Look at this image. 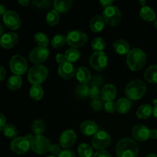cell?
<instances>
[{"instance_id": "1", "label": "cell", "mask_w": 157, "mask_h": 157, "mask_svg": "<svg viewBox=\"0 0 157 157\" xmlns=\"http://www.w3.org/2000/svg\"><path fill=\"white\" fill-rule=\"evenodd\" d=\"M116 153L118 157H136L139 153V147L133 140L124 138L118 141Z\"/></svg>"}, {"instance_id": "2", "label": "cell", "mask_w": 157, "mask_h": 157, "mask_svg": "<svg viewBox=\"0 0 157 157\" xmlns=\"http://www.w3.org/2000/svg\"><path fill=\"white\" fill-rule=\"evenodd\" d=\"M147 61V55L142 49L135 48L131 49L127 57V63L132 71H139L143 68Z\"/></svg>"}, {"instance_id": "3", "label": "cell", "mask_w": 157, "mask_h": 157, "mask_svg": "<svg viewBox=\"0 0 157 157\" xmlns=\"http://www.w3.org/2000/svg\"><path fill=\"white\" fill-rule=\"evenodd\" d=\"M147 92V85L139 79L130 81L125 87V94L130 100L136 101L144 97Z\"/></svg>"}, {"instance_id": "4", "label": "cell", "mask_w": 157, "mask_h": 157, "mask_svg": "<svg viewBox=\"0 0 157 157\" xmlns=\"http://www.w3.org/2000/svg\"><path fill=\"white\" fill-rule=\"evenodd\" d=\"M48 75V71L42 64L33 66L28 73V79L32 84H40L44 82Z\"/></svg>"}, {"instance_id": "5", "label": "cell", "mask_w": 157, "mask_h": 157, "mask_svg": "<svg viewBox=\"0 0 157 157\" xmlns=\"http://www.w3.org/2000/svg\"><path fill=\"white\" fill-rule=\"evenodd\" d=\"M31 148L38 154H44L50 151L51 141L42 135H35L30 140Z\"/></svg>"}, {"instance_id": "6", "label": "cell", "mask_w": 157, "mask_h": 157, "mask_svg": "<svg viewBox=\"0 0 157 157\" xmlns=\"http://www.w3.org/2000/svg\"><path fill=\"white\" fill-rule=\"evenodd\" d=\"M104 19L107 25L110 26H116L121 21V12L117 6H110L104 8Z\"/></svg>"}, {"instance_id": "7", "label": "cell", "mask_w": 157, "mask_h": 157, "mask_svg": "<svg viewBox=\"0 0 157 157\" xmlns=\"http://www.w3.org/2000/svg\"><path fill=\"white\" fill-rule=\"evenodd\" d=\"M11 71L15 75H22L28 69V63L25 58L20 55H15L9 61Z\"/></svg>"}, {"instance_id": "8", "label": "cell", "mask_w": 157, "mask_h": 157, "mask_svg": "<svg viewBox=\"0 0 157 157\" xmlns=\"http://www.w3.org/2000/svg\"><path fill=\"white\" fill-rule=\"evenodd\" d=\"M111 142L110 134L104 130H99L92 139V146L98 150H104Z\"/></svg>"}, {"instance_id": "9", "label": "cell", "mask_w": 157, "mask_h": 157, "mask_svg": "<svg viewBox=\"0 0 157 157\" xmlns=\"http://www.w3.org/2000/svg\"><path fill=\"white\" fill-rule=\"evenodd\" d=\"M87 41V35L81 31H71L67 35V42L71 48L82 47Z\"/></svg>"}, {"instance_id": "10", "label": "cell", "mask_w": 157, "mask_h": 157, "mask_svg": "<svg viewBox=\"0 0 157 157\" xmlns=\"http://www.w3.org/2000/svg\"><path fill=\"white\" fill-rule=\"evenodd\" d=\"M11 150L18 155L25 154L29 150L31 147L30 140L25 136L16 137L12 141L10 144Z\"/></svg>"}, {"instance_id": "11", "label": "cell", "mask_w": 157, "mask_h": 157, "mask_svg": "<svg viewBox=\"0 0 157 157\" xmlns=\"http://www.w3.org/2000/svg\"><path fill=\"white\" fill-rule=\"evenodd\" d=\"M107 55L104 52H95L91 55L89 59L90 65L97 71H102L107 65Z\"/></svg>"}, {"instance_id": "12", "label": "cell", "mask_w": 157, "mask_h": 157, "mask_svg": "<svg viewBox=\"0 0 157 157\" xmlns=\"http://www.w3.org/2000/svg\"><path fill=\"white\" fill-rule=\"evenodd\" d=\"M49 56V51L46 47H35L29 53V59L32 63L40 64L47 60Z\"/></svg>"}, {"instance_id": "13", "label": "cell", "mask_w": 157, "mask_h": 157, "mask_svg": "<svg viewBox=\"0 0 157 157\" xmlns=\"http://www.w3.org/2000/svg\"><path fill=\"white\" fill-rule=\"evenodd\" d=\"M3 21L5 25L12 30H16L21 26L20 17L15 11H6L3 15Z\"/></svg>"}, {"instance_id": "14", "label": "cell", "mask_w": 157, "mask_h": 157, "mask_svg": "<svg viewBox=\"0 0 157 157\" xmlns=\"http://www.w3.org/2000/svg\"><path fill=\"white\" fill-rule=\"evenodd\" d=\"M77 135L73 130H64L59 138V144L62 148L67 150L76 142Z\"/></svg>"}, {"instance_id": "15", "label": "cell", "mask_w": 157, "mask_h": 157, "mask_svg": "<svg viewBox=\"0 0 157 157\" xmlns=\"http://www.w3.org/2000/svg\"><path fill=\"white\" fill-rule=\"evenodd\" d=\"M150 131L148 127L143 124H136L133 127L131 133L136 140L144 142L150 138Z\"/></svg>"}, {"instance_id": "16", "label": "cell", "mask_w": 157, "mask_h": 157, "mask_svg": "<svg viewBox=\"0 0 157 157\" xmlns=\"http://www.w3.org/2000/svg\"><path fill=\"white\" fill-rule=\"evenodd\" d=\"M58 75L62 78L66 80L71 79L76 75L75 72V67L74 66L73 63H71L69 61H64L62 64H59L58 69Z\"/></svg>"}, {"instance_id": "17", "label": "cell", "mask_w": 157, "mask_h": 157, "mask_svg": "<svg viewBox=\"0 0 157 157\" xmlns=\"http://www.w3.org/2000/svg\"><path fill=\"white\" fill-rule=\"evenodd\" d=\"M18 40H19V38H18V34L11 32L4 34L0 38V43L3 48L9 49L12 48L15 44H17Z\"/></svg>"}, {"instance_id": "18", "label": "cell", "mask_w": 157, "mask_h": 157, "mask_svg": "<svg viewBox=\"0 0 157 157\" xmlns=\"http://www.w3.org/2000/svg\"><path fill=\"white\" fill-rule=\"evenodd\" d=\"M101 96L104 101H112L117 96V89L113 84H107L101 90Z\"/></svg>"}, {"instance_id": "19", "label": "cell", "mask_w": 157, "mask_h": 157, "mask_svg": "<svg viewBox=\"0 0 157 157\" xmlns=\"http://www.w3.org/2000/svg\"><path fill=\"white\" fill-rule=\"evenodd\" d=\"M81 131L85 136L95 135L98 131V127L96 123L93 121H84L81 124Z\"/></svg>"}, {"instance_id": "20", "label": "cell", "mask_w": 157, "mask_h": 157, "mask_svg": "<svg viewBox=\"0 0 157 157\" xmlns=\"http://www.w3.org/2000/svg\"><path fill=\"white\" fill-rule=\"evenodd\" d=\"M105 21L101 15H96L90 19V29L94 32H100L104 29Z\"/></svg>"}, {"instance_id": "21", "label": "cell", "mask_w": 157, "mask_h": 157, "mask_svg": "<svg viewBox=\"0 0 157 157\" xmlns=\"http://www.w3.org/2000/svg\"><path fill=\"white\" fill-rule=\"evenodd\" d=\"M76 78L81 84H87L91 79V75L87 67H80L76 71Z\"/></svg>"}, {"instance_id": "22", "label": "cell", "mask_w": 157, "mask_h": 157, "mask_svg": "<svg viewBox=\"0 0 157 157\" xmlns=\"http://www.w3.org/2000/svg\"><path fill=\"white\" fill-rule=\"evenodd\" d=\"M113 48L119 55H127L130 52V44L124 39H118L113 43Z\"/></svg>"}, {"instance_id": "23", "label": "cell", "mask_w": 157, "mask_h": 157, "mask_svg": "<svg viewBox=\"0 0 157 157\" xmlns=\"http://www.w3.org/2000/svg\"><path fill=\"white\" fill-rule=\"evenodd\" d=\"M72 5H73L72 0H55L54 2L55 10L61 13H64L68 11L71 8Z\"/></svg>"}, {"instance_id": "24", "label": "cell", "mask_w": 157, "mask_h": 157, "mask_svg": "<svg viewBox=\"0 0 157 157\" xmlns=\"http://www.w3.org/2000/svg\"><path fill=\"white\" fill-rule=\"evenodd\" d=\"M131 102L128 98H122L116 103V110L120 113H126L131 108Z\"/></svg>"}, {"instance_id": "25", "label": "cell", "mask_w": 157, "mask_h": 157, "mask_svg": "<svg viewBox=\"0 0 157 157\" xmlns=\"http://www.w3.org/2000/svg\"><path fill=\"white\" fill-rule=\"evenodd\" d=\"M140 16L144 20L147 21H153L156 19V13L154 10L150 6H145L140 10Z\"/></svg>"}, {"instance_id": "26", "label": "cell", "mask_w": 157, "mask_h": 157, "mask_svg": "<svg viewBox=\"0 0 157 157\" xmlns=\"http://www.w3.org/2000/svg\"><path fill=\"white\" fill-rule=\"evenodd\" d=\"M153 108L150 104H144L136 110V116L140 119H147L153 113Z\"/></svg>"}, {"instance_id": "27", "label": "cell", "mask_w": 157, "mask_h": 157, "mask_svg": "<svg viewBox=\"0 0 157 157\" xmlns=\"http://www.w3.org/2000/svg\"><path fill=\"white\" fill-rule=\"evenodd\" d=\"M144 78L150 83H157V64L150 66L144 73Z\"/></svg>"}, {"instance_id": "28", "label": "cell", "mask_w": 157, "mask_h": 157, "mask_svg": "<svg viewBox=\"0 0 157 157\" xmlns=\"http://www.w3.org/2000/svg\"><path fill=\"white\" fill-rule=\"evenodd\" d=\"M81 53L79 49L76 48H70L64 53L66 61H69L71 63L75 62V61H78L81 58Z\"/></svg>"}, {"instance_id": "29", "label": "cell", "mask_w": 157, "mask_h": 157, "mask_svg": "<svg viewBox=\"0 0 157 157\" xmlns=\"http://www.w3.org/2000/svg\"><path fill=\"white\" fill-rule=\"evenodd\" d=\"M22 84V79L19 75H12L9 78L7 81L8 88L12 90H18Z\"/></svg>"}, {"instance_id": "30", "label": "cell", "mask_w": 157, "mask_h": 157, "mask_svg": "<svg viewBox=\"0 0 157 157\" xmlns=\"http://www.w3.org/2000/svg\"><path fill=\"white\" fill-rule=\"evenodd\" d=\"M30 97L35 101H40L43 98L44 90L40 84H33L29 90Z\"/></svg>"}, {"instance_id": "31", "label": "cell", "mask_w": 157, "mask_h": 157, "mask_svg": "<svg viewBox=\"0 0 157 157\" xmlns=\"http://www.w3.org/2000/svg\"><path fill=\"white\" fill-rule=\"evenodd\" d=\"M78 154L80 157H92L93 156V148L87 144H81L78 148Z\"/></svg>"}, {"instance_id": "32", "label": "cell", "mask_w": 157, "mask_h": 157, "mask_svg": "<svg viewBox=\"0 0 157 157\" xmlns=\"http://www.w3.org/2000/svg\"><path fill=\"white\" fill-rule=\"evenodd\" d=\"M32 130L35 135H41L45 131V124L41 120H35L32 124Z\"/></svg>"}, {"instance_id": "33", "label": "cell", "mask_w": 157, "mask_h": 157, "mask_svg": "<svg viewBox=\"0 0 157 157\" xmlns=\"http://www.w3.org/2000/svg\"><path fill=\"white\" fill-rule=\"evenodd\" d=\"M35 41L41 47H47L49 44V39L47 35L43 32H37L34 35Z\"/></svg>"}, {"instance_id": "34", "label": "cell", "mask_w": 157, "mask_h": 157, "mask_svg": "<svg viewBox=\"0 0 157 157\" xmlns=\"http://www.w3.org/2000/svg\"><path fill=\"white\" fill-rule=\"evenodd\" d=\"M46 21L51 26L56 25L59 21V14L56 10H52L46 15Z\"/></svg>"}, {"instance_id": "35", "label": "cell", "mask_w": 157, "mask_h": 157, "mask_svg": "<svg viewBox=\"0 0 157 157\" xmlns=\"http://www.w3.org/2000/svg\"><path fill=\"white\" fill-rule=\"evenodd\" d=\"M67 42V37L64 35H56L52 40V45L55 48L63 47Z\"/></svg>"}, {"instance_id": "36", "label": "cell", "mask_w": 157, "mask_h": 157, "mask_svg": "<svg viewBox=\"0 0 157 157\" xmlns=\"http://www.w3.org/2000/svg\"><path fill=\"white\" fill-rule=\"evenodd\" d=\"M92 48L95 52H104V49L106 47V43L102 38H95L91 43Z\"/></svg>"}, {"instance_id": "37", "label": "cell", "mask_w": 157, "mask_h": 157, "mask_svg": "<svg viewBox=\"0 0 157 157\" xmlns=\"http://www.w3.org/2000/svg\"><path fill=\"white\" fill-rule=\"evenodd\" d=\"M2 131L5 136L9 138H15L18 135V130L12 124H6L2 128Z\"/></svg>"}, {"instance_id": "38", "label": "cell", "mask_w": 157, "mask_h": 157, "mask_svg": "<svg viewBox=\"0 0 157 157\" xmlns=\"http://www.w3.org/2000/svg\"><path fill=\"white\" fill-rule=\"evenodd\" d=\"M89 90H90V87L87 84H81L77 87L75 92L78 96L81 98H87L89 96Z\"/></svg>"}, {"instance_id": "39", "label": "cell", "mask_w": 157, "mask_h": 157, "mask_svg": "<svg viewBox=\"0 0 157 157\" xmlns=\"http://www.w3.org/2000/svg\"><path fill=\"white\" fill-rule=\"evenodd\" d=\"M101 95V90L98 85H91L90 86V90H89V96L92 99H97L100 98Z\"/></svg>"}, {"instance_id": "40", "label": "cell", "mask_w": 157, "mask_h": 157, "mask_svg": "<svg viewBox=\"0 0 157 157\" xmlns=\"http://www.w3.org/2000/svg\"><path fill=\"white\" fill-rule=\"evenodd\" d=\"M32 3L36 7L41 8V9H46V8L49 7L51 2L48 1V0H34Z\"/></svg>"}, {"instance_id": "41", "label": "cell", "mask_w": 157, "mask_h": 157, "mask_svg": "<svg viewBox=\"0 0 157 157\" xmlns=\"http://www.w3.org/2000/svg\"><path fill=\"white\" fill-rule=\"evenodd\" d=\"M91 107L96 111H99L102 108V102H101V98H97V99H94L91 101Z\"/></svg>"}, {"instance_id": "42", "label": "cell", "mask_w": 157, "mask_h": 157, "mask_svg": "<svg viewBox=\"0 0 157 157\" xmlns=\"http://www.w3.org/2000/svg\"><path fill=\"white\" fill-rule=\"evenodd\" d=\"M104 109L108 113H113L116 110V104L115 102L112 101H107L104 104Z\"/></svg>"}, {"instance_id": "43", "label": "cell", "mask_w": 157, "mask_h": 157, "mask_svg": "<svg viewBox=\"0 0 157 157\" xmlns=\"http://www.w3.org/2000/svg\"><path fill=\"white\" fill-rule=\"evenodd\" d=\"M50 152L52 153V155L55 156H58L60 153H61V150L60 146L57 145V144H53L52 145L50 148Z\"/></svg>"}, {"instance_id": "44", "label": "cell", "mask_w": 157, "mask_h": 157, "mask_svg": "<svg viewBox=\"0 0 157 157\" xmlns=\"http://www.w3.org/2000/svg\"><path fill=\"white\" fill-rule=\"evenodd\" d=\"M58 157H76V154L71 150H64L61 151Z\"/></svg>"}, {"instance_id": "45", "label": "cell", "mask_w": 157, "mask_h": 157, "mask_svg": "<svg viewBox=\"0 0 157 157\" xmlns=\"http://www.w3.org/2000/svg\"><path fill=\"white\" fill-rule=\"evenodd\" d=\"M93 157H111V155L106 150H99L94 153Z\"/></svg>"}, {"instance_id": "46", "label": "cell", "mask_w": 157, "mask_h": 157, "mask_svg": "<svg viewBox=\"0 0 157 157\" xmlns=\"http://www.w3.org/2000/svg\"><path fill=\"white\" fill-rule=\"evenodd\" d=\"M90 86L91 85H101V83H102V78L100 76H96L93 78L92 80L90 81Z\"/></svg>"}, {"instance_id": "47", "label": "cell", "mask_w": 157, "mask_h": 157, "mask_svg": "<svg viewBox=\"0 0 157 157\" xmlns=\"http://www.w3.org/2000/svg\"><path fill=\"white\" fill-rule=\"evenodd\" d=\"M56 58L57 62L59 63L60 64H62V63H64V61H66L65 56H64V55H63V54H61V53L57 54L56 58Z\"/></svg>"}, {"instance_id": "48", "label": "cell", "mask_w": 157, "mask_h": 157, "mask_svg": "<svg viewBox=\"0 0 157 157\" xmlns=\"http://www.w3.org/2000/svg\"><path fill=\"white\" fill-rule=\"evenodd\" d=\"M6 117L4 116L2 113L0 112V130H2L3 127L6 126Z\"/></svg>"}, {"instance_id": "49", "label": "cell", "mask_w": 157, "mask_h": 157, "mask_svg": "<svg viewBox=\"0 0 157 157\" xmlns=\"http://www.w3.org/2000/svg\"><path fill=\"white\" fill-rule=\"evenodd\" d=\"M113 0H101V4L103 6H104L105 8L111 6V5L113 4Z\"/></svg>"}, {"instance_id": "50", "label": "cell", "mask_w": 157, "mask_h": 157, "mask_svg": "<svg viewBox=\"0 0 157 157\" xmlns=\"http://www.w3.org/2000/svg\"><path fill=\"white\" fill-rule=\"evenodd\" d=\"M6 75V71L3 67L0 66V81L5 79Z\"/></svg>"}, {"instance_id": "51", "label": "cell", "mask_w": 157, "mask_h": 157, "mask_svg": "<svg viewBox=\"0 0 157 157\" xmlns=\"http://www.w3.org/2000/svg\"><path fill=\"white\" fill-rule=\"evenodd\" d=\"M150 137L152 139H157V129H152L150 131Z\"/></svg>"}, {"instance_id": "52", "label": "cell", "mask_w": 157, "mask_h": 157, "mask_svg": "<svg viewBox=\"0 0 157 157\" xmlns=\"http://www.w3.org/2000/svg\"><path fill=\"white\" fill-rule=\"evenodd\" d=\"M18 2L23 6H27L30 3L29 0H18Z\"/></svg>"}, {"instance_id": "53", "label": "cell", "mask_w": 157, "mask_h": 157, "mask_svg": "<svg viewBox=\"0 0 157 157\" xmlns=\"http://www.w3.org/2000/svg\"><path fill=\"white\" fill-rule=\"evenodd\" d=\"M6 8L3 5H0V15H4L5 12H6Z\"/></svg>"}, {"instance_id": "54", "label": "cell", "mask_w": 157, "mask_h": 157, "mask_svg": "<svg viewBox=\"0 0 157 157\" xmlns=\"http://www.w3.org/2000/svg\"><path fill=\"white\" fill-rule=\"evenodd\" d=\"M153 115H154L155 117H156L157 119V104L154 106V107H153Z\"/></svg>"}, {"instance_id": "55", "label": "cell", "mask_w": 157, "mask_h": 157, "mask_svg": "<svg viewBox=\"0 0 157 157\" xmlns=\"http://www.w3.org/2000/svg\"><path fill=\"white\" fill-rule=\"evenodd\" d=\"M3 30H4V29H3V26L0 24V37H2L3 35H2Z\"/></svg>"}, {"instance_id": "56", "label": "cell", "mask_w": 157, "mask_h": 157, "mask_svg": "<svg viewBox=\"0 0 157 157\" xmlns=\"http://www.w3.org/2000/svg\"><path fill=\"white\" fill-rule=\"evenodd\" d=\"M139 2H140V4L142 6V7H144V6H146V1H144V0H140Z\"/></svg>"}, {"instance_id": "57", "label": "cell", "mask_w": 157, "mask_h": 157, "mask_svg": "<svg viewBox=\"0 0 157 157\" xmlns=\"http://www.w3.org/2000/svg\"><path fill=\"white\" fill-rule=\"evenodd\" d=\"M147 157H157V155L154 154V153H150L149 155H147Z\"/></svg>"}, {"instance_id": "58", "label": "cell", "mask_w": 157, "mask_h": 157, "mask_svg": "<svg viewBox=\"0 0 157 157\" xmlns=\"http://www.w3.org/2000/svg\"><path fill=\"white\" fill-rule=\"evenodd\" d=\"M154 25H155V27H156V29H157V19L156 20V21H155V22H154Z\"/></svg>"}, {"instance_id": "59", "label": "cell", "mask_w": 157, "mask_h": 157, "mask_svg": "<svg viewBox=\"0 0 157 157\" xmlns=\"http://www.w3.org/2000/svg\"><path fill=\"white\" fill-rule=\"evenodd\" d=\"M47 157H56V156H53V155H52V156H47Z\"/></svg>"}, {"instance_id": "60", "label": "cell", "mask_w": 157, "mask_h": 157, "mask_svg": "<svg viewBox=\"0 0 157 157\" xmlns=\"http://www.w3.org/2000/svg\"><path fill=\"white\" fill-rule=\"evenodd\" d=\"M0 45H1V43H0Z\"/></svg>"}]
</instances>
